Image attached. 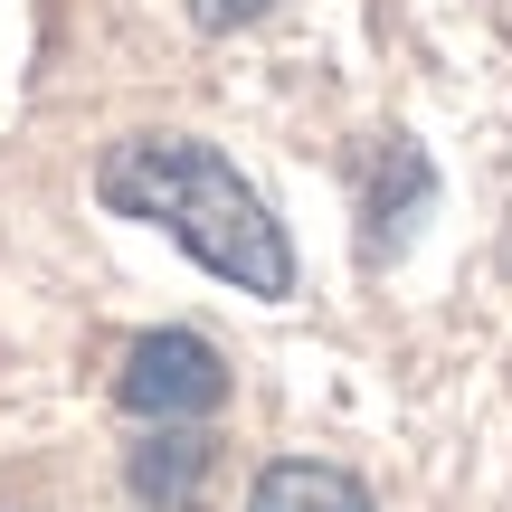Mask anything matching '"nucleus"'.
Returning a JSON list of instances; mask_svg holds the SVG:
<instances>
[{
    "label": "nucleus",
    "instance_id": "obj_4",
    "mask_svg": "<svg viewBox=\"0 0 512 512\" xmlns=\"http://www.w3.org/2000/svg\"><path fill=\"white\" fill-rule=\"evenodd\" d=\"M247 512H370V494H361V475H342V465L285 456V465H266V475H256Z\"/></svg>",
    "mask_w": 512,
    "mask_h": 512
},
{
    "label": "nucleus",
    "instance_id": "obj_2",
    "mask_svg": "<svg viewBox=\"0 0 512 512\" xmlns=\"http://www.w3.org/2000/svg\"><path fill=\"white\" fill-rule=\"evenodd\" d=\"M114 399L152 427H181V418H209L228 399V361L200 342V332H143L114 370Z\"/></svg>",
    "mask_w": 512,
    "mask_h": 512
},
{
    "label": "nucleus",
    "instance_id": "obj_1",
    "mask_svg": "<svg viewBox=\"0 0 512 512\" xmlns=\"http://www.w3.org/2000/svg\"><path fill=\"white\" fill-rule=\"evenodd\" d=\"M95 200L114 219H143L162 228L171 247H190L219 285L238 294H294V247L275 228V209L238 181L228 152H209L200 133H133L95 162Z\"/></svg>",
    "mask_w": 512,
    "mask_h": 512
},
{
    "label": "nucleus",
    "instance_id": "obj_3",
    "mask_svg": "<svg viewBox=\"0 0 512 512\" xmlns=\"http://www.w3.org/2000/svg\"><path fill=\"white\" fill-rule=\"evenodd\" d=\"M200 475H209V437L200 427H152V437L133 446V494L162 503V512L200 503Z\"/></svg>",
    "mask_w": 512,
    "mask_h": 512
},
{
    "label": "nucleus",
    "instance_id": "obj_6",
    "mask_svg": "<svg viewBox=\"0 0 512 512\" xmlns=\"http://www.w3.org/2000/svg\"><path fill=\"white\" fill-rule=\"evenodd\" d=\"M275 0H190V19L200 29H247V19H266Z\"/></svg>",
    "mask_w": 512,
    "mask_h": 512
},
{
    "label": "nucleus",
    "instance_id": "obj_5",
    "mask_svg": "<svg viewBox=\"0 0 512 512\" xmlns=\"http://www.w3.org/2000/svg\"><path fill=\"white\" fill-rule=\"evenodd\" d=\"M427 200V152L389 133V162H380V190H370V256H389L408 238V209Z\"/></svg>",
    "mask_w": 512,
    "mask_h": 512
}]
</instances>
